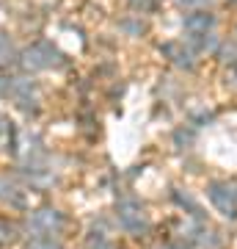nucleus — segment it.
Instances as JSON below:
<instances>
[{"mask_svg":"<svg viewBox=\"0 0 237 249\" xmlns=\"http://www.w3.org/2000/svg\"><path fill=\"white\" fill-rule=\"evenodd\" d=\"M28 230L33 232V238H53L63 230V216L53 208H39L36 213H31Z\"/></svg>","mask_w":237,"mask_h":249,"instance_id":"1","label":"nucleus"},{"mask_svg":"<svg viewBox=\"0 0 237 249\" xmlns=\"http://www.w3.org/2000/svg\"><path fill=\"white\" fill-rule=\"evenodd\" d=\"M207 196H210V202L215 205L223 216H229V219L237 216V191L229 186V183H210Z\"/></svg>","mask_w":237,"mask_h":249,"instance_id":"2","label":"nucleus"},{"mask_svg":"<svg viewBox=\"0 0 237 249\" xmlns=\"http://www.w3.org/2000/svg\"><path fill=\"white\" fill-rule=\"evenodd\" d=\"M116 216H119V224H122L124 230H130V232L146 230V213H143V208H141L135 199H124V202H119Z\"/></svg>","mask_w":237,"mask_h":249,"instance_id":"3","label":"nucleus"},{"mask_svg":"<svg viewBox=\"0 0 237 249\" xmlns=\"http://www.w3.org/2000/svg\"><path fill=\"white\" fill-rule=\"evenodd\" d=\"M55 58H58V50H55L50 42H36L33 47H28V53H25V64L33 67V70H47V67H53Z\"/></svg>","mask_w":237,"mask_h":249,"instance_id":"4","label":"nucleus"},{"mask_svg":"<svg viewBox=\"0 0 237 249\" xmlns=\"http://www.w3.org/2000/svg\"><path fill=\"white\" fill-rule=\"evenodd\" d=\"M212 25H215V19H212V14H207V11H190V14L185 17V31L190 36L210 34Z\"/></svg>","mask_w":237,"mask_h":249,"instance_id":"5","label":"nucleus"},{"mask_svg":"<svg viewBox=\"0 0 237 249\" xmlns=\"http://www.w3.org/2000/svg\"><path fill=\"white\" fill-rule=\"evenodd\" d=\"M163 53L171 55V61H174L176 67H193V53H190V50H182L176 42H168V45H163Z\"/></svg>","mask_w":237,"mask_h":249,"instance_id":"6","label":"nucleus"},{"mask_svg":"<svg viewBox=\"0 0 237 249\" xmlns=\"http://www.w3.org/2000/svg\"><path fill=\"white\" fill-rule=\"evenodd\" d=\"M14 241H17V227H14L9 219H3V216H0V247L14 244Z\"/></svg>","mask_w":237,"mask_h":249,"instance_id":"7","label":"nucleus"},{"mask_svg":"<svg viewBox=\"0 0 237 249\" xmlns=\"http://www.w3.org/2000/svg\"><path fill=\"white\" fill-rule=\"evenodd\" d=\"M86 249H111V244H108V238L102 232H91L86 238Z\"/></svg>","mask_w":237,"mask_h":249,"instance_id":"8","label":"nucleus"},{"mask_svg":"<svg viewBox=\"0 0 237 249\" xmlns=\"http://www.w3.org/2000/svg\"><path fill=\"white\" fill-rule=\"evenodd\" d=\"M28 249H63V247L53 238H33V244H31Z\"/></svg>","mask_w":237,"mask_h":249,"instance_id":"9","label":"nucleus"},{"mask_svg":"<svg viewBox=\"0 0 237 249\" xmlns=\"http://www.w3.org/2000/svg\"><path fill=\"white\" fill-rule=\"evenodd\" d=\"M11 55H14V47L6 36H0V61H11Z\"/></svg>","mask_w":237,"mask_h":249,"instance_id":"10","label":"nucleus"},{"mask_svg":"<svg viewBox=\"0 0 237 249\" xmlns=\"http://www.w3.org/2000/svg\"><path fill=\"white\" fill-rule=\"evenodd\" d=\"M132 6L143 11V9H149V6H152V0H132Z\"/></svg>","mask_w":237,"mask_h":249,"instance_id":"11","label":"nucleus"}]
</instances>
